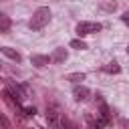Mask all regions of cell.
I'll use <instances>...</instances> for the list:
<instances>
[{
	"label": "cell",
	"mask_w": 129,
	"mask_h": 129,
	"mask_svg": "<svg viewBox=\"0 0 129 129\" xmlns=\"http://www.w3.org/2000/svg\"><path fill=\"white\" fill-rule=\"evenodd\" d=\"M30 62L34 67H46V64L52 62V56H48V54H32L30 56Z\"/></svg>",
	"instance_id": "5b68a950"
},
{
	"label": "cell",
	"mask_w": 129,
	"mask_h": 129,
	"mask_svg": "<svg viewBox=\"0 0 129 129\" xmlns=\"http://www.w3.org/2000/svg\"><path fill=\"white\" fill-rule=\"evenodd\" d=\"M89 95H91V91L85 87V85H75V89H73V97H75V101H87L89 99Z\"/></svg>",
	"instance_id": "277c9868"
},
{
	"label": "cell",
	"mask_w": 129,
	"mask_h": 129,
	"mask_svg": "<svg viewBox=\"0 0 129 129\" xmlns=\"http://www.w3.org/2000/svg\"><path fill=\"white\" fill-rule=\"evenodd\" d=\"M99 113H101V117H105V119H109L111 121V113H109V107L101 101V105H99Z\"/></svg>",
	"instance_id": "4fadbf2b"
},
{
	"label": "cell",
	"mask_w": 129,
	"mask_h": 129,
	"mask_svg": "<svg viewBox=\"0 0 129 129\" xmlns=\"http://www.w3.org/2000/svg\"><path fill=\"white\" fill-rule=\"evenodd\" d=\"M101 10H105V12H115V10H117V2H113V0H103V2H101Z\"/></svg>",
	"instance_id": "ba28073f"
},
{
	"label": "cell",
	"mask_w": 129,
	"mask_h": 129,
	"mask_svg": "<svg viewBox=\"0 0 129 129\" xmlns=\"http://www.w3.org/2000/svg\"><path fill=\"white\" fill-rule=\"evenodd\" d=\"M71 48L85 50V48H87V42H85V40H81V38H75V40H71Z\"/></svg>",
	"instance_id": "7c38bea8"
},
{
	"label": "cell",
	"mask_w": 129,
	"mask_h": 129,
	"mask_svg": "<svg viewBox=\"0 0 129 129\" xmlns=\"http://www.w3.org/2000/svg\"><path fill=\"white\" fill-rule=\"evenodd\" d=\"M0 50H2V54H4V56H8V58H12L14 62H20V60H22V56H20V52H16V50H14V48H10V46H2Z\"/></svg>",
	"instance_id": "8992f818"
},
{
	"label": "cell",
	"mask_w": 129,
	"mask_h": 129,
	"mask_svg": "<svg viewBox=\"0 0 129 129\" xmlns=\"http://www.w3.org/2000/svg\"><path fill=\"white\" fill-rule=\"evenodd\" d=\"M20 111H22L26 117H34V115H36V109H34V107H20Z\"/></svg>",
	"instance_id": "5bb4252c"
},
{
	"label": "cell",
	"mask_w": 129,
	"mask_h": 129,
	"mask_svg": "<svg viewBox=\"0 0 129 129\" xmlns=\"http://www.w3.org/2000/svg\"><path fill=\"white\" fill-rule=\"evenodd\" d=\"M64 81H71V83H81V81H85V73H71V75H67L64 77Z\"/></svg>",
	"instance_id": "9c48e42d"
},
{
	"label": "cell",
	"mask_w": 129,
	"mask_h": 129,
	"mask_svg": "<svg viewBox=\"0 0 129 129\" xmlns=\"http://www.w3.org/2000/svg\"><path fill=\"white\" fill-rule=\"evenodd\" d=\"M46 123H48L50 127H58V125L62 123V119H60V113H58V107H56V105L46 107Z\"/></svg>",
	"instance_id": "3957f363"
},
{
	"label": "cell",
	"mask_w": 129,
	"mask_h": 129,
	"mask_svg": "<svg viewBox=\"0 0 129 129\" xmlns=\"http://www.w3.org/2000/svg\"><path fill=\"white\" fill-rule=\"evenodd\" d=\"M67 58H69L67 48H56V50L52 52V62H64Z\"/></svg>",
	"instance_id": "52a82bcc"
},
{
	"label": "cell",
	"mask_w": 129,
	"mask_h": 129,
	"mask_svg": "<svg viewBox=\"0 0 129 129\" xmlns=\"http://www.w3.org/2000/svg\"><path fill=\"white\" fill-rule=\"evenodd\" d=\"M10 28V18L6 14H0V32H8Z\"/></svg>",
	"instance_id": "8fae6325"
},
{
	"label": "cell",
	"mask_w": 129,
	"mask_h": 129,
	"mask_svg": "<svg viewBox=\"0 0 129 129\" xmlns=\"http://www.w3.org/2000/svg\"><path fill=\"white\" fill-rule=\"evenodd\" d=\"M127 54H129V44H127Z\"/></svg>",
	"instance_id": "2e32d148"
},
{
	"label": "cell",
	"mask_w": 129,
	"mask_h": 129,
	"mask_svg": "<svg viewBox=\"0 0 129 129\" xmlns=\"http://www.w3.org/2000/svg\"><path fill=\"white\" fill-rule=\"evenodd\" d=\"M50 22V8L48 6H40L32 12V18L28 20V28L30 30H40Z\"/></svg>",
	"instance_id": "6da1fadb"
},
{
	"label": "cell",
	"mask_w": 129,
	"mask_h": 129,
	"mask_svg": "<svg viewBox=\"0 0 129 129\" xmlns=\"http://www.w3.org/2000/svg\"><path fill=\"white\" fill-rule=\"evenodd\" d=\"M101 28H103V26H101L99 22H87V20H83V22L77 24V34H79V36H87V34L99 32Z\"/></svg>",
	"instance_id": "7a4b0ae2"
},
{
	"label": "cell",
	"mask_w": 129,
	"mask_h": 129,
	"mask_svg": "<svg viewBox=\"0 0 129 129\" xmlns=\"http://www.w3.org/2000/svg\"><path fill=\"white\" fill-rule=\"evenodd\" d=\"M103 73H113V75H117V73H121V67L117 64V62H109V64H105L103 67Z\"/></svg>",
	"instance_id": "30bf717a"
},
{
	"label": "cell",
	"mask_w": 129,
	"mask_h": 129,
	"mask_svg": "<svg viewBox=\"0 0 129 129\" xmlns=\"http://www.w3.org/2000/svg\"><path fill=\"white\" fill-rule=\"evenodd\" d=\"M121 20H123V22H125V24H129V12H125V14H123V16H121Z\"/></svg>",
	"instance_id": "9a60e30c"
}]
</instances>
